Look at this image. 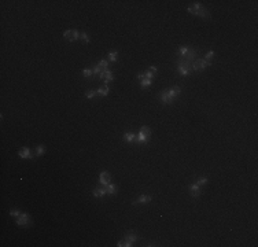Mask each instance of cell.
Here are the masks:
<instances>
[{
	"label": "cell",
	"instance_id": "1",
	"mask_svg": "<svg viewBox=\"0 0 258 247\" xmlns=\"http://www.w3.org/2000/svg\"><path fill=\"white\" fill-rule=\"evenodd\" d=\"M187 11L190 14H192V15H195V17H200V18H203V19L210 18L209 11L200 4L199 1H195L194 4H192V7H188V8H187Z\"/></svg>",
	"mask_w": 258,
	"mask_h": 247
},
{
	"label": "cell",
	"instance_id": "2",
	"mask_svg": "<svg viewBox=\"0 0 258 247\" xmlns=\"http://www.w3.org/2000/svg\"><path fill=\"white\" fill-rule=\"evenodd\" d=\"M191 65H192L191 62H187V61H184V59H179V65H177V72H179V74L183 76V77H187L191 72H192Z\"/></svg>",
	"mask_w": 258,
	"mask_h": 247
},
{
	"label": "cell",
	"instance_id": "3",
	"mask_svg": "<svg viewBox=\"0 0 258 247\" xmlns=\"http://www.w3.org/2000/svg\"><path fill=\"white\" fill-rule=\"evenodd\" d=\"M209 66H212V62H209V61H205L203 58H199V59H195L192 65H191V68L194 72H203L206 68Z\"/></svg>",
	"mask_w": 258,
	"mask_h": 247
},
{
	"label": "cell",
	"instance_id": "4",
	"mask_svg": "<svg viewBox=\"0 0 258 247\" xmlns=\"http://www.w3.org/2000/svg\"><path fill=\"white\" fill-rule=\"evenodd\" d=\"M17 225H19V227H27V225H30L32 224V218H30V216L29 214H26V213H21V216L17 217Z\"/></svg>",
	"mask_w": 258,
	"mask_h": 247
},
{
	"label": "cell",
	"instance_id": "5",
	"mask_svg": "<svg viewBox=\"0 0 258 247\" xmlns=\"http://www.w3.org/2000/svg\"><path fill=\"white\" fill-rule=\"evenodd\" d=\"M63 37L69 41H74V40H78V39H80V33H78V30H76V29H69V30L63 32Z\"/></svg>",
	"mask_w": 258,
	"mask_h": 247
},
{
	"label": "cell",
	"instance_id": "6",
	"mask_svg": "<svg viewBox=\"0 0 258 247\" xmlns=\"http://www.w3.org/2000/svg\"><path fill=\"white\" fill-rule=\"evenodd\" d=\"M158 99H159V102L162 104H172L173 102H174V99H172L170 96H169V94L166 92V89L162 91V92H159L158 94Z\"/></svg>",
	"mask_w": 258,
	"mask_h": 247
},
{
	"label": "cell",
	"instance_id": "7",
	"mask_svg": "<svg viewBox=\"0 0 258 247\" xmlns=\"http://www.w3.org/2000/svg\"><path fill=\"white\" fill-rule=\"evenodd\" d=\"M151 201H153L151 195H140L132 202V205H146V203H150Z\"/></svg>",
	"mask_w": 258,
	"mask_h": 247
},
{
	"label": "cell",
	"instance_id": "8",
	"mask_svg": "<svg viewBox=\"0 0 258 247\" xmlns=\"http://www.w3.org/2000/svg\"><path fill=\"white\" fill-rule=\"evenodd\" d=\"M110 181H111V176H110L109 172H102L99 176V183L104 187H107L110 184Z\"/></svg>",
	"mask_w": 258,
	"mask_h": 247
},
{
	"label": "cell",
	"instance_id": "9",
	"mask_svg": "<svg viewBox=\"0 0 258 247\" xmlns=\"http://www.w3.org/2000/svg\"><path fill=\"white\" fill-rule=\"evenodd\" d=\"M124 239L127 240V242H131V243H135L137 239H139V235L136 231H127L125 235H124Z\"/></svg>",
	"mask_w": 258,
	"mask_h": 247
},
{
	"label": "cell",
	"instance_id": "10",
	"mask_svg": "<svg viewBox=\"0 0 258 247\" xmlns=\"http://www.w3.org/2000/svg\"><path fill=\"white\" fill-rule=\"evenodd\" d=\"M188 189H190V194H191V196L192 198H199L200 196V187L196 183H192V184L188 187Z\"/></svg>",
	"mask_w": 258,
	"mask_h": 247
},
{
	"label": "cell",
	"instance_id": "11",
	"mask_svg": "<svg viewBox=\"0 0 258 247\" xmlns=\"http://www.w3.org/2000/svg\"><path fill=\"white\" fill-rule=\"evenodd\" d=\"M166 92L169 94V96H170V98L176 100V98L181 94V87H179V85L170 87V88H168V89H166Z\"/></svg>",
	"mask_w": 258,
	"mask_h": 247
},
{
	"label": "cell",
	"instance_id": "12",
	"mask_svg": "<svg viewBox=\"0 0 258 247\" xmlns=\"http://www.w3.org/2000/svg\"><path fill=\"white\" fill-rule=\"evenodd\" d=\"M106 194H107V189H106L104 185H102V187H95V188L92 189V195L95 198H103Z\"/></svg>",
	"mask_w": 258,
	"mask_h": 247
},
{
	"label": "cell",
	"instance_id": "13",
	"mask_svg": "<svg viewBox=\"0 0 258 247\" xmlns=\"http://www.w3.org/2000/svg\"><path fill=\"white\" fill-rule=\"evenodd\" d=\"M18 155H19V158H22V159H30V158H33L30 148H27V147L21 148V150L18 151Z\"/></svg>",
	"mask_w": 258,
	"mask_h": 247
},
{
	"label": "cell",
	"instance_id": "14",
	"mask_svg": "<svg viewBox=\"0 0 258 247\" xmlns=\"http://www.w3.org/2000/svg\"><path fill=\"white\" fill-rule=\"evenodd\" d=\"M135 139H136V133H133V132H125V133H124V141L133 143Z\"/></svg>",
	"mask_w": 258,
	"mask_h": 247
},
{
	"label": "cell",
	"instance_id": "15",
	"mask_svg": "<svg viewBox=\"0 0 258 247\" xmlns=\"http://www.w3.org/2000/svg\"><path fill=\"white\" fill-rule=\"evenodd\" d=\"M188 49H190L188 45H180V47H179V51H177V55H179L180 58H184L187 55V52H188Z\"/></svg>",
	"mask_w": 258,
	"mask_h": 247
},
{
	"label": "cell",
	"instance_id": "16",
	"mask_svg": "<svg viewBox=\"0 0 258 247\" xmlns=\"http://www.w3.org/2000/svg\"><path fill=\"white\" fill-rule=\"evenodd\" d=\"M96 94L99 95V96H107L110 94V88L107 85H104L102 88H99V89H96Z\"/></svg>",
	"mask_w": 258,
	"mask_h": 247
},
{
	"label": "cell",
	"instance_id": "17",
	"mask_svg": "<svg viewBox=\"0 0 258 247\" xmlns=\"http://www.w3.org/2000/svg\"><path fill=\"white\" fill-rule=\"evenodd\" d=\"M106 189H107V195H115V194L118 192L117 185H115V184H111V183H110V184L106 187Z\"/></svg>",
	"mask_w": 258,
	"mask_h": 247
},
{
	"label": "cell",
	"instance_id": "18",
	"mask_svg": "<svg viewBox=\"0 0 258 247\" xmlns=\"http://www.w3.org/2000/svg\"><path fill=\"white\" fill-rule=\"evenodd\" d=\"M117 59H118V51H111V52L107 55V61L111 63L117 62Z\"/></svg>",
	"mask_w": 258,
	"mask_h": 247
},
{
	"label": "cell",
	"instance_id": "19",
	"mask_svg": "<svg viewBox=\"0 0 258 247\" xmlns=\"http://www.w3.org/2000/svg\"><path fill=\"white\" fill-rule=\"evenodd\" d=\"M136 137H137V143L140 144V143H147L150 136H146V135H143V133H140V132H139V133L136 135Z\"/></svg>",
	"mask_w": 258,
	"mask_h": 247
},
{
	"label": "cell",
	"instance_id": "20",
	"mask_svg": "<svg viewBox=\"0 0 258 247\" xmlns=\"http://www.w3.org/2000/svg\"><path fill=\"white\" fill-rule=\"evenodd\" d=\"M44 153H45V147L43 146V144H40V146H37L36 147L34 155H36V157H41V155H44Z\"/></svg>",
	"mask_w": 258,
	"mask_h": 247
},
{
	"label": "cell",
	"instance_id": "21",
	"mask_svg": "<svg viewBox=\"0 0 258 247\" xmlns=\"http://www.w3.org/2000/svg\"><path fill=\"white\" fill-rule=\"evenodd\" d=\"M109 65H110V62L107 59H102V61H99V63H98V66H99L102 70H107V69H109Z\"/></svg>",
	"mask_w": 258,
	"mask_h": 247
},
{
	"label": "cell",
	"instance_id": "22",
	"mask_svg": "<svg viewBox=\"0 0 258 247\" xmlns=\"http://www.w3.org/2000/svg\"><path fill=\"white\" fill-rule=\"evenodd\" d=\"M153 85V80H148V78H143V80H140V87L143 88V89H146L147 87H151Z\"/></svg>",
	"mask_w": 258,
	"mask_h": 247
},
{
	"label": "cell",
	"instance_id": "23",
	"mask_svg": "<svg viewBox=\"0 0 258 247\" xmlns=\"http://www.w3.org/2000/svg\"><path fill=\"white\" fill-rule=\"evenodd\" d=\"M103 81L106 82V85H107L109 82H113V81H114V76H113V73L110 72V70H107V72H106V77H104Z\"/></svg>",
	"mask_w": 258,
	"mask_h": 247
},
{
	"label": "cell",
	"instance_id": "24",
	"mask_svg": "<svg viewBox=\"0 0 258 247\" xmlns=\"http://www.w3.org/2000/svg\"><path fill=\"white\" fill-rule=\"evenodd\" d=\"M207 181H209V179L206 177V176H200L199 179L196 180V184L199 185V187H202V185H206V184H207Z\"/></svg>",
	"mask_w": 258,
	"mask_h": 247
},
{
	"label": "cell",
	"instance_id": "25",
	"mask_svg": "<svg viewBox=\"0 0 258 247\" xmlns=\"http://www.w3.org/2000/svg\"><path fill=\"white\" fill-rule=\"evenodd\" d=\"M96 95H98V94H96V89L91 88V89H88V91L85 92V98H86V99H92V98H95Z\"/></svg>",
	"mask_w": 258,
	"mask_h": 247
},
{
	"label": "cell",
	"instance_id": "26",
	"mask_svg": "<svg viewBox=\"0 0 258 247\" xmlns=\"http://www.w3.org/2000/svg\"><path fill=\"white\" fill-rule=\"evenodd\" d=\"M140 133H143V135H146V136H150L151 135V128H148V126H141L140 128V130H139Z\"/></svg>",
	"mask_w": 258,
	"mask_h": 247
},
{
	"label": "cell",
	"instance_id": "27",
	"mask_svg": "<svg viewBox=\"0 0 258 247\" xmlns=\"http://www.w3.org/2000/svg\"><path fill=\"white\" fill-rule=\"evenodd\" d=\"M80 39H81L84 43H86V44L89 43V36H88V33H85V32H84V33H80Z\"/></svg>",
	"mask_w": 258,
	"mask_h": 247
},
{
	"label": "cell",
	"instance_id": "28",
	"mask_svg": "<svg viewBox=\"0 0 258 247\" xmlns=\"http://www.w3.org/2000/svg\"><path fill=\"white\" fill-rule=\"evenodd\" d=\"M214 55H216V52H214V51H209L207 54L205 55V61H209V62H210V61H212V59H213V56Z\"/></svg>",
	"mask_w": 258,
	"mask_h": 247
},
{
	"label": "cell",
	"instance_id": "29",
	"mask_svg": "<svg viewBox=\"0 0 258 247\" xmlns=\"http://www.w3.org/2000/svg\"><path fill=\"white\" fill-rule=\"evenodd\" d=\"M10 216H13V217L21 216V210H19V209H11V210H10Z\"/></svg>",
	"mask_w": 258,
	"mask_h": 247
},
{
	"label": "cell",
	"instance_id": "30",
	"mask_svg": "<svg viewBox=\"0 0 258 247\" xmlns=\"http://www.w3.org/2000/svg\"><path fill=\"white\" fill-rule=\"evenodd\" d=\"M143 74H144V78H148V80H154V73L153 72H150V70H147V72L146 73H143Z\"/></svg>",
	"mask_w": 258,
	"mask_h": 247
},
{
	"label": "cell",
	"instance_id": "31",
	"mask_svg": "<svg viewBox=\"0 0 258 247\" xmlns=\"http://www.w3.org/2000/svg\"><path fill=\"white\" fill-rule=\"evenodd\" d=\"M92 74H93L92 69H84V70H82V76L84 77H91Z\"/></svg>",
	"mask_w": 258,
	"mask_h": 247
},
{
	"label": "cell",
	"instance_id": "32",
	"mask_svg": "<svg viewBox=\"0 0 258 247\" xmlns=\"http://www.w3.org/2000/svg\"><path fill=\"white\" fill-rule=\"evenodd\" d=\"M92 72H93V74H98V76H99L100 72H102V69H100L98 65H93V66H92Z\"/></svg>",
	"mask_w": 258,
	"mask_h": 247
},
{
	"label": "cell",
	"instance_id": "33",
	"mask_svg": "<svg viewBox=\"0 0 258 247\" xmlns=\"http://www.w3.org/2000/svg\"><path fill=\"white\" fill-rule=\"evenodd\" d=\"M106 72H107V70H102V72H100V74H99L100 80H104V77H106Z\"/></svg>",
	"mask_w": 258,
	"mask_h": 247
},
{
	"label": "cell",
	"instance_id": "34",
	"mask_svg": "<svg viewBox=\"0 0 258 247\" xmlns=\"http://www.w3.org/2000/svg\"><path fill=\"white\" fill-rule=\"evenodd\" d=\"M117 246H118V247H125V240H124V239H122V240H118V242H117Z\"/></svg>",
	"mask_w": 258,
	"mask_h": 247
},
{
	"label": "cell",
	"instance_id": "35",
	"mask_svg": "<svg viewBox=\"0 0 258 247\" xmlns=\"http://www.w3.org/2000/svg\"><path fill=\"white\" fill-rule=\"evenodd\" d=\"M148 70H150V72H153V73H154V74H155V73H157V72H158V69H157V66H150V68H148Z\"/></svg>",
	"mask_w": 258,
	"mask_h": 247
}]
</instances>
